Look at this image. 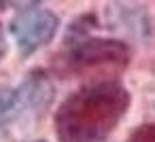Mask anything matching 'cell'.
I'll list each match as a JSON object with an SVG mask.
<instances>
[{
  "label": "cell",
  "mask_w": 155,
  "mask_h": 142,
  "mask_svg": "<svg viewBox=\"0 0 155 142\" xmlns=\"http://www.w3.org/2000/svg\"><path fill=\"white\" fill-rule=\"evenodd\" d=\"M127 104V91L115 81L87 85L60 106L58 138L62 142H100L121 121Z\"/></svg>",
  "instance_id": "6da1fadb"
},
{
  "label": "cell",
  "mask_w": 155,
  "mask_h": 142,
  "mask_svg": "<svg viewBox=\"0 0 155 142\" xmlns=\"http://www.w3.org/2000/svg\"><path fill=\"white\" fill-rule=\"evenodd\" d=\"M58 17L38 5L19 9L15 17L11 19V34L15 36V43L21 53H34L43 45H47L55 32H58Z\"/></svg>",
  "instance_id": "7a4b0ae2"
},
{
  "label": "cell",
  "mask_w": 155,
  "mask_h": 142,
  "mask_svg": "<svg viewBox=\"0 0 155 142\" xmlns=\"http://www.w3.org/2000/svg\"><path fill=\"white\" fill-rule=\"evenodd\" d=\"M127 49L117 40H85L72 51V62L79 66L125 64Z\"/></svg>",
  "instance_id": "3957f363"
},
{
  "label": "cell",
  "mask_w": 155,
  "mask_h": 142,
  "mask_svg": "<svg viewBox=\"0 0 155 142\" xmlns=\"http://www.w3.org/2000/svg\"><path fill=\"white\" fill-rule=\"evenodd\" d=\"M21 108V100H19V91L11 89V87H0V123L11 121Z\"/></svg>",
  "instance_id": "277c9868"
},
{
  "label": "cell",
  "mask_w": 155,
  "mask_h": 142,
  "mask_svg": "<svg viewBox=\"0 0 155 142\" xmlns=\"http://www.w3.org/2000/svg\"><path fill=\"white\" fill-rule=\"evenodd\" d=\"M132 142H155V125H142L132 134Z\"/></svg>",
  "instance_id": "5b68a950"
},
{
  "label": "cell",
  "mask_w": 155,
  "mask_h": 142,
  "mask_svg": "<svg viewBox=\"0 0 155 142\" xmlns=\"http://www.w3.org/2000/svg\"><path fill=\"white\" fill-rule=\"evenodd\" d=\"M7 53V38H5V32H2V28H0V57H2Z\"/></svg>",
  "instance_id": "8992f818"
},
{
  "label": "cell",
  "mask_w": 155,
  "mask_h": 142,
  "mask_svg": "<svg viewBox=\"0 0 155 142\" xmlns=\"http://www.w3.org/2000/svg\"><path fill=\"white\" fill-rule=\"evenodd\" d=\"M41 142H43V140H41Z\"/></svg>",
  "instance_id": "52a82bcc"
}]
</instances>
